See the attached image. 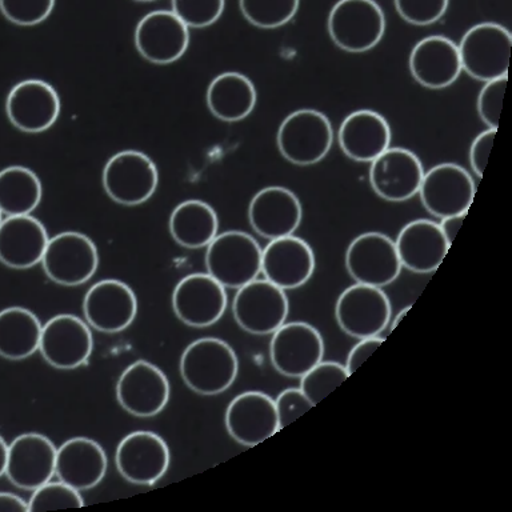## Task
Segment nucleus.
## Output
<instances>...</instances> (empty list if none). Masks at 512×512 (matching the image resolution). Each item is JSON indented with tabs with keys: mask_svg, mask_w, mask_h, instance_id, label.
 I'll list each match as a JSON object with an SVG mask.
<instances>
[{
	"mask_svg": "<svg viewBox=\"0 0 512 512\" xmlns=\"http://www.w3.org/2000/svg\"><path fill=\"white\" fill-rule=\"evenodd\" d=\"M391 302L383 288L355 283L339 295L335 318L340 330L355 339L379 336L391 322Z\"/></svg>",
	"mask_w": 512,
	"mask_h": 512,
	"instance_id": "nucleus-9",
	"label": "nucleus"
},
{
	"mask_svg": "<svg viewBox=\"0 0 512 512\" xmlns=\"http://www.w3.org/2000/svg\"><path fill=\"white\" fill-rule=\"evenodd\" d=\"M56 450L54 442L38 432L16 436L8 444L4 475L15 487L34 491L54 478Z\"/></svg>",
	"mask_w": 512,
	"mask_h": 512,
	"instance_id": "nucleus-19",
	"label": "nucleus"
},
{
	"mask_svg": "<svg viewBox=\"0 0 512 512\" xmlns=\"http://www.w3.org/2000/svg\"><path fill=\"white\" fill-rule=\"evenodd\" d=\"M496 131L498 130H492V128H488V130L483 131L482 134L476 136L474 142L471 144V168L472 171L475 172V175L479 176L480 179L483 178L484 170H486L488 158H490L492 146H494Z\"/></svg>",
	"mask_w": 512,
	"mask_h": 512,
	"instance_id": "nucleus-42",
	"label": "nucleus"
},
{
	"mask_svg": "<svg viewBox=\"0 0 512 512\" xmlns=\"http://www.w3.org/2000/svg\"><path fill=\"white\" fill-rule=\"evenodd\" d=\"M207 274L223 287L238 288L258 279L262 272V248L254 236L243 231H226L206 247Z\"/></svg>",
	"mask_w": 512,
	"mask_h": 512,
	"instance_id": "nucleus-2",
	"label": "nucleus"
},
{
	"mask_svg": "<svg viewBox=\"0 0 512 512\" xmlns=\"http://www.w3.org/2000/svg\"><path fill=\"white\" fill-rule=\"evenodd\" d=\"M106 451L96 440L75 436L56 450L55 475L79 491L91 490L106 476Z\"/></svg>",
	"mask_w": 512,
	"mask_h": 512,
	"instance_id": "nucleus-27",
	"label": "nucleus"
},
{
	"mask_svg": "<svg viewBox=\"0 0 512 512\" xmlns=\"http://www.w3.org/2000/svg\"><path fill=\"white\" fill-rule=\"evenodd\" d=\"M0 512H28V502L12 492H0Z\"/></svg>",
	"mask_w": 512,
	"mask_h": 512,
	"instance_id": "nucleus-45",
	"label": "nucleus"
},
{
	"mask_svg": "<svg viewBox=\"0 0 512 512\" xmlns=\"http://www.w3.org/2000/svg\"><path fill=\"white\" fill-rule=\"evenodd\" d=\"M299 6L300 0H239L247 22L263 30H274L291 22Z\"/></svg>",
	"mask_w": 512,
	"mask_h": 512,
	"instance_id": "nucleus-34",
	"label": "nucleus"
},
{
	"mask_svg": "<svg viewBox=\"0 0 512 512\" xmlns=\"http://www.w3.org/2000/svg\"><path fill=\"white\" fill-rule=\"evenodd\" d=\"M383 342L384 338L380 335L359 339V342L351 348L350 354L347 356L346 368L348 374L351 375L358 371L362 364L382 346Z\"/></svg>",
	"mask_w": 512,
	"mask_h": 512,
	"instance_id": "nucleus-43",
	"label": "nucleus"
},
{
	"mask_svg": "<svg viewBox=\"0 0 512 512\" xmlns=\"http://www.w3.org/2000/svg\"><path fill=\"white\" fill-rule=\"evenodd\" d=\"M476 186L470 172L456 163H442L424 172L420 202L435 218L467 214Z\"/></svg>",
	"mask_w": 512,
	"mask_h": 512,
	"instance_id": "nucleus-11",
	"label": "nucleus"
},
{
	"mask_svg": "<svg viewBox=\"0 0 512 512\" xmlns=\"http://www.w3.org/2000/svg\"><path fill=\"white\" fill-rule=\"evenodd\" d=\"M394 4L404 22L430 26L446 14L450 0H394Z\"/></svg>",
	"mask_w": 512,
	"mask_h": 512,
	"instance_id": "nucleus-39",
	"label": "nucleus"
},
{
	"mask_svg": "<svg viewBox=\"0 0 512 512\" xmlns=\"http://www.w3.org/2000/svg\"><path fill=\"white\" fill-rule=\"evenodd\" d=\"M332 42L350 54L378 46L386 32V16L375 0H339L327 22Z\"/></svg>",
	"mask_w": 512,
	"mask_h": 512,
	"instance_id": "nucleus-4",
	"label": "nucleus"
},
{
	"mask_svg": "<svg viewBox=\"0 0 512 512\" xmlns=\"http://www.w3.org/2000/svg\"><path fill=\"white\" fill-rule=\"evenodd\" d=\"M207 106L222 122L246 119L254 111L258 94L254 83L240 72H223L212 79L207 88Z\"/></svg>",
	"mask_w": 512,
	"mask_h": 512,
	"instance_id": "nucleus-30",
	"label": "nucleus"
},
{
	"mask_svg": "<svg viewBox=\"0 0 512 512\" xmlns=\"http://www.w3.org/2000/svg\"><path fill=\"white\" fill-rule=\"evenodd\" d=\"M88 326L104 334H116L130 327L138 314V299L127 283L103 279L88 288L83 299Z\"/></svg>",
	"mask_w": 512,
	"mask_h": 512,
	"instance_id": "nucleus-16",
	"label": "nucleus"
},
{
	"mask_svg": "<svg viewBox=\"0 0 512 512\" xmlns=\"http://www.w3.org/2000/svg\"><path fill=\"white\" fill-rule=\"evenodd\" d=\"M410 310H411V306H408L406 308H403L402 311H400V314L398 316H396L394 322H392V324H391V330H394V328L396 326H398V324L400 322H402V319L404 318V316H406L408 314V311H410Z\"/></svg>",
	"mask_w": 512,
	"mask_h": 512,
	"instance_id": "nucleus-47",
	"label": "nucleus"
},
{
	"mask_svg": "<svg viewBox=\"0 0 512 512\" xmlns=\"http://www.w3.org/2000/svg\"><path fill=\"white\" fill-rule=\"evenodd\" d=\"M346 366L339 362H320L300 378L299 388L316 406L327 398L335 388L348 379Z\"/></svg>",
	"mask_w": 512,
	"mask_h": 512,
	"instance_id": "nucleus-35",
	"label": "nucleus"
},
{
	"mask_svg": "<svg viewBox=\"0 0 512 512\" xmlns=\"http://www.w3.org/2000/svg\"><path fill=\"white\" fill-rule=\"evenodd\" d=\"M2 220H3V214H2V211H0V223H2Z\"/></svg>",
	"mask_w": 512,
	"mask_h": 512,
	"instance_id": "nucleus-49",
	"label": "nucleus"
},
{
	"mask_svg": "<svg viewBox=\"0 0 512 512\" xmlns=\"http://www.w3.org/2000/svg\"><path fill=\"white\" fill-rule=\"evenodd\" d=\"M172 12L188 28H204L218 22L226 0H171Z\"/></svg>",
	"mask_w": 512,
	"mask_h": 512,
	"instance_id": "nucleus-37",
	"label": "nucleus"
},
{
	"mask_svg": "<svg viewBox=\"0 0 512 512\" xmlns=\"http://www.w3.org/2000/svg\"><path fill=\"white\" fill-rule=\"evenodd\" d=\"M42 323L24 307H8L0 311V356L8 360L30 358L39 351Z\"/></svg>",
	"mask_w": 512,
	"mask_h": 512,
	"instance_id": "nucleus-32",
	"label": "nucleus"
},
{
	"mask_svg": "<svg viewBox=\"0 0 512 512\" xmlns=\"http://www.w3.org/2000/svg\"><path fill=\"white\" fill-rule=\"evenodd\" d=\"M302 219V203L286 187L263 188L256 192L248 206V220L252 230L268 240L294 235Z\"/></svg>",
	"mask_w": 512,
	"mask_h": 512,
	"instance_id": "nucleus-23",
	"label": "nucleus"
},
{
	"mask_svg": "<svg viewBox=\"0 0 512 512\" xmlns=\"http://www.w3.org/2000/svg\"><path fill=\"white\" fill-rule=\"evenodd\" d=\"M408 66L420 86L430 90L450 87L462 74L458 44L446 36H427L412 48Z\"/></svg>",
	"mask_w": 512,
	"mask_h": 512,
	"instance_id": "nucleus-25",
	"label": "nucleus"
},
{
	"mask_svg": "<svg viewBox=\"0 0 512 512\" xmlns=\"http://www.w3.org/2000/svg\"><path fill=\"white\" fill-rule=\"evenodd\" d=\"M508 76L484 83L478 96V114L488 128L498 130L502 114L504 94H506Z\"/></svg>",
	"mask_w": 512,
	"mask_h": 512,
	"instance_id": "nucleus-40",
	"label": "nucleus"
},
{
	"mask_svg": "<svg viewBox=\"0 0 512 512\" xmlns=\"http://www.w3.org/2000/svg\"><path fill=\"white\" fill-rule=\"evenodd\" d=\"M224 424L235 442L258 446L280 430L275 400L260 391L242 392L228 404Z\"/></svg>",
	"mask_w": 512,
	"mask_h": 512,
	"instance_id": "nucleus-20",
	"label": "nucleus"
},
{
	"mask_svg": "<svg viewBox=\"0 0 512 512\" xmlns=\"http://www.w3.org/2000/svg\"><path fill=\"white\" fill-rule=\"evenodd\" d=\"M511 47V32L502 24H476L458 46L462 71L483 83L503 78L508 75Z\"/></svg>",
	"mask_w": 512,
	"mask_h": 512,
	"instance_id": "nucleus-5",
	"label": "nucleus"
},
{
	"mask_svg": "<svg viewBox=\"0 0 512 512\" xmlns=\"http://www.w3.org/2000/svg\"><path fill=\"white\" fill-rule=\"evenodd\" d=\"M6 114L12 126L27 134L50 130L60 115L58 92L42 79L22 80L8 92Z\"/></svg>",
	"mask_w": 512,
	"mask_h": 512,
	"instance_id": "nucleus-18",
	"label": "nucleus"
},
{
	"mask_svg": "<svg viewBox=\"0 0 512 512\" xmlns=\"http://www.w3.org/2000/svg\"><path fill=\"white\" fill-rule=\"evenodd\" d=\"M391 127L379 112L358 110L344 118L338 131L343 154L360 163H371L391 144Z\"/></svg>",
	"mask_w": 512,
	"mask_h": 512,
	"instance_id": "nucleus-29",
	"label": "nucleus"
},
{
	"mask_svg": "<svg viewBox=\"0 0 512 512\" xmlns=\"http://www.w3.org/2000/svg\"><path fill=\"white\" fill-rule=\"evenodd\" d=\"M466 216L467 214H460L447 216V218L440 219V230H442L444 238H446L447 243L450 244V246L452 242H454L456 235H458L460 227H462Z\"/></svg>",
	"mask_w": 512,
	"mask_h": 512,
	"instance_id": "nucleus-44",
	"label": "nucleus"
},
{
	"mask_svg": "<svg viewBox=\"0 0 512 512\" xmlns=\"http://www.w3.org/2000/svg\"><path fill=\"white\" fill-rule=\"evenodd\" d=\"M40 263L52 282L66 287L80 286L98 271V247L82 232H60L48 240Z\"/></svg>",
	"mask_w": 512,
	"mask_h": 512,
	"instance_id": "nucleus-8",
	"label": "nucleus"
},
{
	"mask_svg": "<svg viewBox=\"0 0 512 512\" xmlns=\"http://www.w3.org/2000/svg\"><path fill=\"white\" fill-rule=\"evenodd\" d=\"M168 228L179 246L198 250L207 247L218 235V214L203 200H186L171 212Z\"/></svg>",
	"mask_w": 512,
	"mask_h": 512,
	"instance_id": "nucleus-31",
	"label": "nucleus"
},
{
	"mask_svg": "<svg viewBox=\"0 0 512 512\" xmlns=\"http://www.w3.org/2000/svg\"><path fill=\"white\" fill-rule=\"evenodd\" d=\"M314 271V251L306 240L298 236L270 240L262 251L264 279L284 291L304 286Z\"/></svg>",
	"mask_w": 512,
	"mask_h": 512,
	"instance_id": "nucleus-24",
	"label": "nucleus"
},
{
	"mask_svg": "<svg viewBox=\"0 0 512 512\" xmlns=\"http://www.w3.org/2000/svg\"><path fill=\"white\" fill-rule=\"evenodd\" d=\"M290 302L286 291L266 279H255L236 290L232 315L243 331L272 335L286 323Z\"/></svg>",
	"mask_w": 512,
	"mask_h": 512,
	"instance_id": "nucleus-7",
	"label": "nucleus"
},
{
	"mask_svg": "<svg viewBox=\"0 0 512 512\" xmlns=\"http://www.w3.org/2000/svg\"><path fill=\"white\" fill-rule=\"evenodd\" d=\"M346 268L355 283L384 288L399 278L403 267L390 236L364 232L348 246Z\"/></svg>",
	"mask_w": 512,
	"mask_h": 512,
	"instance_id": "nucleus-10",
	"label": "nucleus"
},
{
	"mask_svg": "<svg viewBox=\"0 0 512 512\" xmlns=\"http://www.w3.org/2000/svg\"><path fill=\"white\" fill-rule=\"evenodd\" d=\"M227 304L226 287L202 272L184 276L172 292V310L190 327L206 328L218 323Z\"/></svg>",
	"mask_w": 512,
	"mask_h": 512,
	"instance_id": "nucleus-17",
	"label": "nucleus"
},
{
	"mask_svg": "<svg viewBox=\"0 0 512 512\" xmlns=\"http://www.w3.org/2000/svg\"><path fill=\"white\" fill-rule=\"evenodd\" d=\"M48 240L46 227L35 216H7L0 223V263L28 270L42 262Z\"/></svg>",
	"mask_w": 512,
	"mask_h": 512,
	"instance_id": "nucleus-28",
	"label": "nucleus"
},
{
	"mask_svg": "<svg viewBox=\"0 0 512 512\" xmlns=\"http://www.w3.org/2000/svg\"><path fill=\"white\" fill-rule=\"evenodd\" d=\"M83 496L79 490L68 486L67 483L50 482L42 484L32 492L30 502H28V511H55L64 510V508L84 507Z\"/></svg>",
	"mask_w": 512,
	"mask_h": 512,
	"instance_id": "nucleus-36",
	"label": "nucleus"
},
{
	"mask_svg": "<svg viewBox=\"0 0 512 512\" xmlns=\"http://www.w3.org/2000/svg\"><path fill=\"white\" fill-rule=\"evenodd\" d=\"M7 456H8V444L3 436L0 435V478L6 474L7 467Z\"/></svg>",
	"mask_w": 512,
	"mask_h": 512,
	"instance_id": "nucleus-46",
	"label": "nucleus"
},
{
	"mask_svg": "<svg viewBox=\"0 0 512 512\" xmlns=\"http://www.w3.org/2000/svg\"><path fill=\"white\" fill-rule=\"evenodd\" d=\"M424 172L414 152L402 147L387 148L371 162L370 184L379 198L402 203L418 194Z\"/></svg>",
	"mask_w": 512,
	"mask_h": 512,
	"instance_id": "nucleus-21",
	"label": "nucleus"
},
{
	"mask_svg": "<svg viewBox=\"0 0 512 512\" xmlns=\"http://www.w3.org/2000/svg\"><path fill=\"white\" fill-rule=\"evenodd\" d=\"M43 198L39 176L31 168L10 166L0 171V211L7 216L31 215Z\"/></svg>",
	"mask_w": 512,
	"mask_h": 512,
	"instance_id": "nucleus-33",
	"label": "nucleus"
},
{
	"mask_svg": "<svg viewBox=\"0 0 512 512\" xmlns=\"http://www.w3.org/2000/svg\"><path fill=\"white\" fill-rule=\"evenodd\" d=\"M102 182L104 191L115 203L139 206L146 203L158 188V167L144 152L120 151L108 159Z\"/></svg>",
	"mask_w": 512,
	"mask_h": 512,
	"instance_id": "nucleus-6",
	"label": "nucleus"
},
{
	"mask_svg": "<svg viewBox=\"0 0 512 512\" xmlns=\"http://www.w3.org/2000/svg\"><path fill=\"white\" fill-rule=\"evenodd\" d=\"M324 356L323 336L306 322H288L272 334V366L287 378H302Z\"/></svg>",
	"mask_w": 512,
	"mask_h": 512,
	"instance_id": "nucleus-15",
	"label": "nucleus"
},
{
	"mask_svg": "<svg viewBox=\"0 0 512 512\" xmlns=\"http://www.w3.org/2000/svg\"><path fill=\"white\" fill-rule=\"evenodd\" d=\"M275 407L278 412L279 428L283 430L315 406L300 388H287L275 399Z\"/></svg>",
	"mask_w": 512,
	"mask_h": 512,
	"instance_id": "nucleus-41",
	"label": "nucleus"
},
{
	"mask_svg": "<svg viewBox=\"0 0 512 512\" xmlns=\"http://www.w3.org/2000/svg\"><path fill=\"white\" fill-rule=\"evenodd\" d=\"M334 130L323 112L302 108L288 115L280 124L276 144L280 155L296 166H312L330 152Z\"/></svg>",
	"mask_w": 512,
	"mask_h": 512,
	"instance_id": "nucleus-3",
	"label": "nucleus"
},
{
	"mask_svg": "<svg viewBox=\"0 0 512 512\" xmlns=\"http://www.w3.org/2000/svg\"><path fill=\"white\" fill-rule=\"evenodd\" d=\"M188 44L190 28L172 11H152L135 28L136 50L150 63H174L186 54Z\"/></svg>",
	"mask_w": 512,
	"mask_h": 512,
	"instance_id": "nucleus-22",
	"label": "nucleus"
},
{
	"mask_svg": "<svg viewBox=\"0 0 512 512\" xmlns=\"http://www.w3.org/2000/svg\"><path fill=\"white\" fill-rule=\"evenodd\" d=\"M395 246L402 267L415 274H432L438 270L451 247L439 223L428 219L407 223L400 230Z\"/></svg>",
	"mask_w": 512,
	"mask_h": 512,
	"instance_id": "nucleus-26",
	"label": "nucleus"
},
{
	"mask_svg": "<svg viewBox=\"0 0 512 512\" xmlns=\"http://www.w3.org/2000/svg\"><path fill=\"white\" fill-rule=\"evenodd\" d=\"M94 338L86 320L72 314H59L42 328L39 351L50 366L75 370L90 359Z\"/></svg>",
	"mask_w": 512,
	"mask_h": 512,
	"instance_id": "nucleus-14",
	"label": "nucleus"
},
{
	"mask_svg": "<svg viewBox=\"0 0 512 512\" xmlns=\"http://www.w3.org/2000/svg\"><path fill=\"white\" fill-rule=\"evenodd\" d=\"M171 452L166 440L152 431H134L124 436L115 452L119 474L127 482L152 486L166 475Z\"/></svg>",
	"mask_w": 512,
	"mask_h": 512,
	"instance_id": "nucleus-13",
	"label": "nucleus"
},
{
	"mask_svg": "<svg viewBox=\"0 0 512 512\" xmlns=\"http://www.w3.org/2000/svg\"><path fill=\"white\" fill-rule=\"evenodd\" d=\"M171 386L166 374L148 360H136L120 374L116 399L123 410L138 418H152L166 408Z\"/></svg>",
	"mask_w": 512,
	"mask_h": 512,
	"instance_id": "nucleus-12",
	"label": "nucleus"
},
{
	"mask_svg": "<svg viewBox=\"0 0 512 512\" xmlns=\"http://www.w3.org/2000/svg\"><path fill=\"white\" fill-rule=\"evenodd\" d=\"M179 371L183 382L196 394L219 395L238 378V355L226 340L200 338L183 351Z\"/></svg>",
	"mask_w": 512,
	"mask_h": 512,
	"instance_id": "nucleus-1",
	"label": "nucleus"
},
{
	"mask_svg": "<svg viewBox=\"0 0 512 512\" xmlns=\"http://www.w3.org/2000/svg\"><path fill=\"white\" fill-rule=\"evenodd\" d=\"M56 0H0V12L16 26L43 23L54 11Z\"/></svg>",
	"mask_w": 512,
	"mask_h": 512,
	"instance_id": "nucleus-38",
	"label": "nucleus"
},
{
	"mask_svg": "<svg viewBox=\"0 0 512 512\" xmlns=\"http://www.w3.org/2000/svg\"><path fill=\"white\" fill-rule=\"evenodd\" d=\"M135 2L150 3V2H155V0H135Z\"/></svg>",
	"mask_w": 512,
	"mask_h": 512,
	"instance_id": "nucleus-48",
	"label": "nucleus"
}]
</instances>
